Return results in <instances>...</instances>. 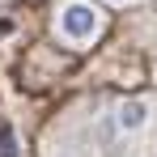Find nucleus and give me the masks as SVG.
Returning a JSON list of instances; mask_svg holds the SVG:
<instances>
[{
	"instance_id": "obj_1",
	"label": "nucleus",
	"mask_w": 157,
	"mask_h": 157,
	"mask_svg": "<svg viewBox=\"0 0 157 157\" xmlns=\"http://www.w3.org/2000/svg\"><path fill=\"white\" fill-rule=\"evenodd\" d=\"M106 26V13L94 0H59L55 9V34L68 43V47H89Z\"/></svg>"
},
{
	"instance_id": "obj_2",
	"label": "nucleus",
	"mask_w": 157,
	"mask_h": 157,
	"mask_svg": "<svg viewBox=\"0 0 157 157\" xmlns=\"http://www.w3.org/2000/svg\"><path fill=\"white\" fill-rule=\"evenodd\" d=\"M157 119V102L153 98H123V102L115 106V128L119 136H140V132H149Z\"/></svg>"
},
{
	"instance_id": "obj_3",
	"label": "nucleus",
	"mask_w": 157,
	"mask_h": 157,
	"mask_svg": "<svg viewBox=\"0 0 157 157\" xmlns=\"http://www.w3.org/2000/svg\"><path fill=\"white\" fill-rule=\"evenodd\" d=\"M115 4H132V0H115Z\"/></svg>"
}]
</instances>
